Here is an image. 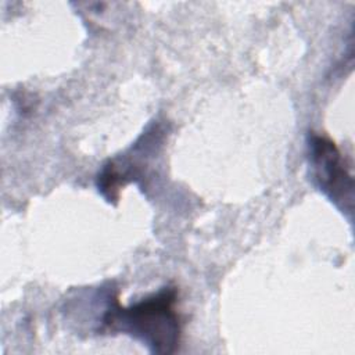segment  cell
I'll use <instances>...</instances> for the list:
<instances>
[{"instance_id": "cell-1", "label": "cell", "mask_w": 355, "mask_h": 355, "mask_svg": "<svg viewBox=\"0 0 355 355\" xmlns=\"http://www.w3.org/2000/svg\"><path fill=\"white\" fill-rule=\"evenodd\" d=\"M178 290L162 287L130 306L111 305L103 316V327L122 331L154 354H173L182 337V320L176 308Z\"/></svg>"}, {"instance_id": "cell-2", "label": "cell", "mask_w": 355, "mask_h": 355, "mask_svg": "<svg viewBox=\"0 0 355 355\" xmlns=\"http://www.w3.org/2000/svg\"><path fill=\"white\" fill-rule=\"evenodd\" d=\"M308 151L312 176L319 190L347 214L354 209V178L351 165L333 140L309 133Z\"/></svg>"}]
</instances>
